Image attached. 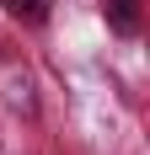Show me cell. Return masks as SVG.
<instances>
[{
  "mask_svg": "<svg viewBox=\"0 0 150 155\" xmlns=\"http://www.w3.org/2000/svg\"><path fill=\"white\" fill-rule=\"evenodd\" d=\"M0 5H5L16 21H27V27H43V21H48V5H54V0H0Z\"/></svg>",
  "mask_w": 150,
  "mask_h": 155,
  "instance_id": "7a4b0ae2",
  "label": "cell"
},
{
  "mask_svg": "<svg viewBox=\"0 0 150 155\" xmlns=\"http://www.w3.org/2000/svg\"><path fill=\"white\" fill-rule=\"evenodd\" d=\"M102 11H107V27L113 32H123V38L139 32V0H107Z\"/></svg>",
  "mask_w": 150,
  "mask_h": 155,
  "instance_id": "6da1fadb",
  "label": "cell"
}]
</instances>
